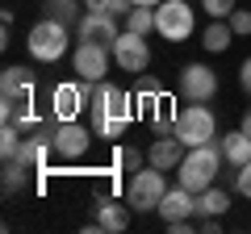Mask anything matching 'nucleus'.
I'll use <instances>...</instances> for the list:
<instances>
[{"label": "nucleus", "mask_w": 251, "mask_h": 234, "mask_svg": "<svg viewBox=\"0 0 251 234\" xmlns=\"http://www.w3.org/2000/svg\"><path fill=\"white\" fill-rule=\"evenodd\" d=\"M163 96V88H159V80H155V75H138V88H134V100L138 105H155V100Z\"/></svg>", "instance_id": "23"}, {"label": "nucleus", "mask_w": 251, "mask_h": 234, "mask_svg": "<svg viewBox=\"0 0 251 234\" xmlns=\"http://www.w3.org/2000/svg\"><path fill=\"white\" fill-rule=\"evenodd\" d=\"M184 151H188V146L180 142L176 134H159L151 142V151H147V163H151V167H163V171H176L180 159H184Z\"/></svg>", "instance_id": "14"}, {"label": "nucleus", "mask_w": 251, "mask_h": 234, "mask_svg": "<svg viewBox=\"0 0 251 234\" xmlns=\"http://www.w3.org/2000/svg\"><path fill=\"white\" fill-rule=\"evenodd\" d=\"M163 192H168L163 167H143V171L130 176V184H126V201H130L134 213H155L159 201H163Z\"/></svg>", "instance_id": "5"}, {"label": "nucleus", "mask_w": 251, "mask_h": 234, "mask_svg": "<svg viewBox=\"0 0 251 234\" xmlns=\"http://www.w3.org/2000/svg\"><path fill=\"white\" fill-rule=\"evenodd\" d=\"M226 209H230V192L226 188L209 184L205 192H197V217H226Z\"/></svg>", "instance_id": "18"}, {"label": "nucleus", "mask_w": 251, "mask_h": 234, "mask_svg": "<svg viewBox=\"0 0 251 234\" xmlns=\"http://www.w3.org/2000/svg\"><path fill=\"white\" fill-rule=\"evenodd\" d=\"M201 9H205L209 17H218V21H226V17H230L234 9H239V4H234V0H201Z\"/></svg>", "instance_id": "24"}, {"label": "nucleus", "mask_w": 251, "mask_h": 234, "mask_svg": "<svg viewBox=\"0 0 251 234\" xmlns=\"http://www.w3.org/2000/svg\"><path fill=\"white\" fill-rule=\"evenodd\" d=\"M92 134L97 130H84L80 121H54L50 126V146L59 159H84L92 146Z\"/></svg>", "instance_id": "9"}, {"label": "nucleus", "mask_w": 251, "mask_h": 234, "mask_svg": "<svg viewBox=\"0 0 251 234\" xmlns=\"http://www.w3.org/2000/svg\"><path fill=\"white\" fill-rule=\"evenodd\" d=\"M243 130L251 134V105H247V113H243Z\"/></svg>", "instance_id": "32"}, {"label": "nucleus", "mask_w": 251, "mask_h": 234, "mask_svg": "<svg viewBox=\"0 0 251 234\" xmlns=\"http://www.w3.org/2000/svg\"><path fill=\"white\" fill-rule=\"evenodd\" d=\"M218 146H222V159L230 163V167H243V163L251 159V134H247L243 126L230 130L226 138H218Z\"/></svg>", "instance_id": "16"}, {"label": "nucleus", "mask_w": 251, "mask_h": 234, "mask_svg": "<svg viewBox=\"0 0 251 234\" xmlns=\"http://www.w3.org/2000/svg\"><path fill=\"white\" fill-rule=\"evenodd\" d=\"M180 96L184 100H214L218 96V75L205 63H184L180 67Z\"/></svg>", "instance_id": "11"}, {"label": "nucleus", "mask_w": 251, "mask_h": 234, "mask_svg": "<svg viewBox=\"0 0 251 234\" xmlns=\"http://www.w3.org/2000/svg\"><path fill=\"white\" fill-rule=\"evenodd\" d=\"M21 134H25L21 126L4 121V130H0V155H4V159H17V151H21Z\"/></svg>", "instance_id": "21"}, {"label": "nucleus", "mask_w": 251, "mask_h": 234, "mask_svg": "<svg viewBox=\"0 0 251 234\" xmlns=\"http://www.w3.org/2000/svg\"><path fill=\"white\" fill-rule=\"evenodd\" d=\"M226 21H230V29H234L239 38H247V34H251V13H247V9H234Z\"/></svg>", "instance_id": "25"}, {"label": "nucleus", "mask_w": 251, "mask_h": 234, "mask_svg": "<svg viewBox=\"0 0 251 234\" xmlns=\"http://www.w3.org/2000/svg\"><path fill=\"white\" fill-rule=\"evenodd\" d=\"M234 38H239V34L230 29V21H218V17H209V25L201 29V46H205L209 54H222Z\"/></svg>", "instance_id": "17"}, {"label": "nucleus", "mask_w": 251, "mask_h": 234, "mask_svg": "<svg viewBox=\"0 0 251 234\" xmlns=\"http://www.w3.org/2000/svg\"><path fill=\"white\" fill-rule=\"evenodd\" d=\"M126 29H134V34H151L155 29V9H147V4H134V9L126 13Z\"/></svg>", "instance_id": "20"}, {"label": "nucleus", "mask_w": 251, "mask_h": 234, "mask_svg": "<svg viewBox=\"0 0 251 234\" xmlns=\"http://www.w3.org/2000/svg\"><path fill=\"white\" fill-rule=\"evenodd\" d=\"M234 188H239V197H247V201H251V159L243 163L239 171H234Z\"/></svg>", "instance_id": "26"}, {"label": "nucleus", "mask_w": 251, "mask_h": 234, "mask_svg": "<svg viewBox=\"0 0 251 234\" xmlns=\"http://www.w3.org/2000/svg\"><path fill=\"white\" fill-rule=\"evenodd\" d=\"M117 163H122L126 171H143V151H134V146H126V151L117 155Z\"/></svg>", "instance_id": "27"}, {"label": "nucleus", "mask_w": 251, "mask_h": 234, "mask_svg": "<svg viewBox=\"0 0 251 234\" xmlns=\"http://www.w3.org/2000/svg\"><path fill=\"white\" fill-rule=\"evenodd\" d=\"M193 29H197V13H193L188 0H163L155 9V34L159 38L184 42V38H193Z\"/></svg>", "instance_id": "6"}, {"label": "nucleus", "mask_w": 251, "mask_h": 234, "mask_svg": "<svg viewBox=\"0 0 251 234\" xmlns=\"http://www.w3.org/2000/svg\"><path fill=\"white\" fill-rule=\"evenodd\" d=\"M25 46H29V54H34V63H59L63 54H67V46H72V34H67L63 21L42 17L25 34Z\"/></svg>", "instance_id": "4"}, {"label": "nucleus", "mask_w": 251, "mask_h": 234, "mask_svg": "<svg viewBox=\"0 0 251 234\" xmlns=\"http://www.w3.org/2000/svg\"><path fill=\"white\" fill-rule=\"evenodd\" d=\"M134 105L138 100L130 96L126 88L100 80V84H88V109H92V130L100 138H122L126 126L134 121Z\"/></svg>", "instance_id": "1"}, {"label": "nucleus", "mask_w": 251, "mask_h": 234, "mask_svg": "<svg viewBox=\"0 0 251 234\" xmlns=\"http://www.w3.org/2000/svg\"><path fill=\"white\" fill-rule=\"evenodd\" d=\"M42 17H54L63 25H72V21L84 17V0H42Z\"/></svg>", "instance_id": "19"}, {"label": "nucleus", "mask_w": 251, "mask_h": 234, "mask_svg": "<svg viewBox=\"0 0 251 234\" xmlns=\"http://www.w3.org/2000/svg\"><path fill=\"white\" fill-rule=\"evenodd\" d=\"M130 213H134V209H130V201H109V197H100L97 201V222H92V230H126V226H130Z\"/></svg>", "instance_id": "15"}, {"label": "nucleus", "mask_w": 251, "mask_h": 234, "mask_svg": "<svg viewBox=\"0 0 251 234\" xmlns=\"http://www.w3.org/2000/svg\"><path fill=\"white\" fill-rule=\"evenodd\" d=\"M113 63L122 71H130V75H143L151 67V46H147V38L134 34V29H122L117 42H113Z\"/></svg>", "instance_id": "8"}, {"label": "nucleus", "mask_w": 251, "mask_h": 234, "mask_svg": "<svg viewBox=\"0 0 251 234\" xmlns=\"http://www.w3.org/2000/svg\"><path fill=\"white\" fill-rule=\"evenodd\" d=\"M117 17H109V13H84L80 21H75V38L80 42H100V46H113L117 42Z\"/></svg>", "instance_id": "12"}, {"label": "nucleus", "mask_w": 251, "mask_h": 234, "mask_svg": "<svg viewBox=\"0 0 251 234\" xmlns=\"http://www.w3.org/2000/svg\"><path fill=\"white\" fill-rule=\"evenodd\" d=\"M88 109V84H59L50 92V117L54 121H80V113Z\"/></svg>", "instance_id": "10"}, {"label": "nucleus", "mask_w": 251, "mask_h": 234, "mask_svg": "<svg viewBox=\"0 0 251 234\" xmlns=\"http://www.w3.org/2000/svg\"><path fill=\"white\" fill-rule=\"evenodd\" d=\"M130 4H147V9H159L163 0H130Z\"/></svg>", "instance_id": "31"}, {"label": "nucleus", "mask_w": 251, "mask_h": 234, "mask_svg": "<svg viewBox=\"0 0 251 234\" xmlns=\"http://www.w3.org/2000/svg\"><path fill=\"white\" fill-rule=\"evenodd\" d=\"M130 9H134L130 0H100V13H109V17H126Z\"/></svg>", "instance_id": "28"}, {"label": "nucleus", "mask_w": 251, "mask_h": 234, "mask_svg": "<svg viewBox=\"0 0 251 234\" xmlns=\"http://www.w3.org/2000/svg\"><path fill=\"white\" fill-rule=\"evenodd\" d=\"M176 138L184 146H201L218 138V117L209 100H184V109H176Z\"/></svg>", "instance_id": "3"}, {"label": "nucleus", "mask_w": 251, "mask_h": 234, "mask_svg": "<svg viewBox=\"0 0 251 234\" xmlns=\"http://www.w3.org/2000/svg\"><path fill=\"white\" fill-rule=\"evenodd\" d=\"M197 230H205V234H218V230H222V222H218V217H201V222H197Z\"/></svg>", "instance_id": "30"}, {"label": "nucleus", "mask_w": 251, "mask_h": 234, "mask_svg": "<svg viewBox=\"0 0 251 234\" xmlns=\"http://www.w3.org/2000/svg\"><path fill=\"white\" fill-rule=\"evenodd\" d=\"M21 88H34L29 71H25V67H4V75H0V92H21Z\"/></svg>", "instance_id": "22"}, {"label": "nucleus", "mask_w": 251, "mask_h": 234, "mask_svg": "<svg viewBox=\"0 0 251 234\" xmlns=\"http://www.w3.org/2000/svg\"><path fill=\"white\" fill-rule=\"evenodd\" d=\"M239 88L251 96V59H243V67H239Z\"/></svg>", "instance_id": "29"}, {"label": "nucleus", "mask_w": 251, "mask_h": 234, "mask_svg": "<svg viewBox=\"0 0 251 234\" xmlns=\"http://www.w3.org/2000/svg\"><path fill=\"white\" fill-rule=\"evenodd\" d=\"M109 63H113V46H100V42H75L72 50V67L84 84H100L109 80Z\"/></svg>", "instance_id": "7"}, {"label": "nucleus", "mask_w": 251, "mask_h": 234, "mask_svg": "<svg viewBox=\"0 0 251 234\" xmlns=\"http://www.w3.org/2000/svg\"><path fill=\"white\" fill-rule=\"evenodd\" d=\"M155 213H159L163 222H184V217H197V192L184 188V184H176V188L163 192V201H159V209H155Z\"/></svg>", "instance_id": "13"}, {"label": "nucleus", "mask_w": 251, "mask_h": 234, "mask_svg": "<svg viewBox=\"0 0 251 234\" xmlns=\"http://www.w3.org/2000/svg\"><path fill=\"white\" fill-rule=\"evenodd\" d=\"M218 167H222V146H218V138L214 142H201V146H188L180 167H176V184H184L193 192H205L218 180Z\"/></svg>", "instance_id": "2"}]
</instances>
